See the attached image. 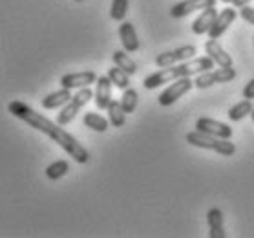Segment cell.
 <instances>
[{
	"mask_svg": "<svg viewBox=\"0 0 254 238\" xmlns=\"http://www.w3.org/2000/svg\"><path fill=\"white\" fill-rule=\"evenodd\" d=\"M92 97H93V92L90 90V86L79 88L75 95L69 99L68 103H66V105L63 106V110H61L57 114V123H59V125L66 127L68 123L73 121L77 114L81 112L82 106L88 105V101H92Z\"/></svg>",
	"mask_w": 254,
	"mask_h": 238,
	"instance_id": "4",
	"label": "cell"
},
{
	"mask_svg": "<svg viewBox=\"0 0 254 238\" xmlns=\"http://www.w3.org/2000/svg\"><path fill=\"white\" fill-rule=\"evenodd\" d=\"M119 37H121L125 52L133 53L139 50V39H137V33H135V28H133L132 22H123L121 26H119Z\"/></svg>",
	"mask_w": 254,
	"mask_h": 238,
	"instance_id": "15",
	"label": "cell"
},
{
	"mask_svg": "<svg viewBox=\"0 0 254 238\" xmlns=\"http://www.w3.org/2000/svg\"><path fill=\"white\" fill-rule=\"evenodd\" d=\"M112 61L116 63V66H119L121 70H125L128 74V76H133V74H137V64L133 63V59L128 55V52H125V50H117V52H114V55H112Z\"/></svg>",
	"mask_w": 254,
	"mask_h": 238,
	"instance_id": "19",
	"label": "cell"
},
{
	"mask_svg": "<svg viewBox=\"0 0 254 238\" xmlns=\"http://www.w3.org/2000/svg\"><path fill=\"white\" fill-rule=\"evenodd\" d=\"M236 79V70L232 66H220V70H208L203 74H197L194 79V86L199 90H205L214 84H225Z\"/></svg>",
	"mask_w": 254,
	"mask_h": 238,
	"instance_id": "5",
	"label": "cell"
},
{
	"mask_svg": "<svg viewBox=\"0 0 254 238\" xmlns=\"http://www.w3.org/2000/svg\"><path fill=\"white\" fill-rule=\"evenodd\" d=\"M71 97H73V95H71V90H69V88H61L57 92L48 93L46 97L41 101V105H42V108H46V110H55V108H61V106L66 105Z\"/></svg>",
	"mask_w": 254,
	"mask_h": 238,
	"instance_id": "16",
	"label": "cell"
},
{
	"mask_svg": "<svg viewBox=\"0 0 254 238\" xmlns=\"http://www.w3.org/2000/svg\"><path fill=\"white\" fill-rule=\"evenodd\" d=\"M216 17H218V9H216L214 6L203 9L201 15L190 24L194 35H205V33H208V29H210V26L214 24Z\"/></svg>",
	"mask_w": 254,
	"mask_h": 238,
	"instance_id": "13",
	"label": "cell"
},
{
	"mask_svg": "<svg viewBox=\"0 0 254 238\" xmlns=\"http://www.w3.org/2000/svg\"><path fill=\"white\" fill-rule=\"evenodd\" d=\"M249 2H251V0H232V6L240 7V9H242V7L249 6Z\"/></svg>",
	"mask_w": 254,
	"mask_h": 238,
	"instance_id": "28",
	"label": "cell"
},
{
	"mask_svg": "<svg viewBox=\"0 0 254 238\" xmlns=\"http://www.w3.org/2000/svg\"><path fill=\"white\" fill-rule=\"evenodd\" d=\"M7 110H9L11 116L22 119L24 123H28L31 128H35V130H39V132H42V134H46L48 138H52V140L55 141L59 147H63L64 151L68 152L77 163L90 161V152H88L71 134L66 132L63 128V125L50 121L48 117H44L37 110H33V108L29 105H26L24 101H11V103L7 105Z\"/></svg>",
	"mask_w": 254,
	"mask_h": 238,
	"instance_id": "1",
	"label": "cell"
},
{
	"mask_svg": "<svg viewBox=\"0 0 254 238\" xmlns=\"http://www.w3.org/2000/svg\"><path fill=\"white\" fill-rule=\"evenodd\" d=\"M192 88H194V81H192L190 77L176 79V81H172L170 86L163 90L161 95L157 97V101H159V105L161 106H170V105H174L179 97H183L185 93L190 92Z\"/></svg>",
	"mask_w": 254,
	"mask_h": 238,
	"instance_id": "6",
	"label": "cell"
},
{
	"mask_svg": "<svg viewBox=\"0 0 254 238\" xmlns=\"http://www.w3.org/2000/svg\"><path fill=\"white\" fill-rule=\"evenodd\" d=\"M212 6H216V0H183V2L172 6L170 15H172L174 18H183L194 11H203V9L212 7Z\"/></svg>",
	"mask_w": 254,
	"mask_h": 238,
	"instance_id": "9",
	"label": "cell"
},
{
	"mask_svg": "<svg viewBox=\"0 0 254 238\" xmlns=\"http://www.w3.org/2000/svg\"><path fill=\"white\" fill-rule=\"evenodd\" d=\"M243 97L245 99H251L253 101L254 99V79H251V81L243 86Z\"/></svg>",
	"mask_w": 254,
	"mask_h": 238,
	"instance_id": "27",
	"label": "cell"
},
{
	"mask_svg": "<svg viewBox=\"0 0 254 238\" xmlns=\"http://www.w3.org/2000/svg\"><path fill=\"white\" fill-rule=\"evenodd\" d=\"M108 77H110V81L114 86L121 88V90H127L130 86V76H128L127 72L121 70L119 66H114L108 70Z\"/></svg>",
	"mask_w": 254,
	"mask_h": 238,
	"instance_id": "22",
	"label": "cell"
},
{
	"mask_svg": "<svg viewBox=\"0 0 254 238\" xmlns=\"http://www.w3.org/2000/svg\"><path fill=\"white\" fill-rule=\"evenodd\" d=\"M205 52L216 64L220 66H232V57L221 48V44L218 42V39H210L205 42Z\"/></svg>",
	"mask_w": 254,
	"mask_h": 238,
	"instance_id": "14",
	"label": "cell"
},
{
	"mask_svg": "<svg viewBox=\"0 0 254 238\" xmlns=\"http://www.w3.org/2000/svg\"><path fill=\"white\" fill-rule=\"evenodd\" d=\"M137 101H139V93L133 90V88L128 86L125 92H123V97H121V106L123 110L127 112V114H132L135 108H137Z\"/></svg>",
	"mask_w": 254,
	"mask_h": 238,
	"instance_id": "24",
	"label": "cell"
},
{
	"mask_svg": "<svg viewBox=\"0 0 254 238\" xmlns=\"http://www.w3.org/2000/svg\"><path fill=\"white\" fill-rule=\"evenodd\" d=\"M97 81V76L95 72L86 70V72H77V74H66V76L61 77V86L63 88H86L90 84Z\"/></svg>",
	"mask_w": 254,
	"mask_h": 238,
	"instance_id": "11",
	"label": "cell"
},
{
	"mask_svg": "<svg viewBox=\"0 0 254 238\" xmlns=\"http://www.w3.org/2000/svg\"><path fill=\"white\" fill-rule=\"evenodd\" d=\"M82 123H84V127L92 128L95 132H106L108 127H110V121L101 116V114H95V112H86L84 117H82Z\"/></svg>",
	"mask_w": 254,
	"mask_h": 238,
	"instance_id": "20",
	"label": "cell"
},
{
	"mask_svg": "<svg viewBox=\"0 0 254 238\" xmlns=\"http://www.w3.org/2000/svg\"><path fill=\"white\" fill-rule=\"evenodd\" d=\"M253 101L251 99H243L240 103H236L234 106H231V110H229V119L231 121H242L243 117L251 116V112H253Z\"/></svg>",
	"mask_w": 254,
	"mask_h": 238,
	"instance_id": "21",
	"label": "cell"
},
{
	"mask_svg": "<svg viewBox=\"0 0 254 238\" xmlns=\"http://www.w3.org/2000/svg\"><path fill=\"white\" fill-rule=\"evenodd\" d=\"M196 130L208 134V136L221 138V140H231L232 138V128L227 123L216 121L212 117H199L196 121Z\"/></svg>",
	"mask_w": 254,
	"mask_h": 238,
	"instance_id": "8",
	"label": "cell"
},
{
	"mask_svg": "<svg viewBox=\"0 0 254 238\" xmlns=\"http://www.w3.org/2000/svg\"><path fill=\"white\" fill-rule=\"evenodd\" d=\"M214 64L216 63L208 55L207 57L189 59L185 63L167 66V68H161V70L150 74L143 81V86L146 90H154V88L161 86V84H168V82L181 79V77H192V76H197V74H203V72L214 70Z\"/></svg>",
	"mask_w": 254,
	"mask_h": 238,
	"instance_id": "2",
	"label": "cell"
},
{
	"mask_svg": "<svg viewBox=\"0 0 254 238\" xmlns=\"http://www.w3.org/2000/svg\"><path fill=\"white\" fill-rule=\"evenodd\" d=\"M207 222H208V237L210 238H225V229H223V213L218 207L207 213Z\"/></svg>",
	"mask_w": 254,
	"mask_h": 238,
	"instance_id": "17",
	"label": "cell"
},
{
	"mask_svg": "<svg viewBox=\"0 0 254 238\" xmlns=\"http://www.w3.org/2000/svg\"><path fill=\"white\" fill-rule=\"evenodd\" d=\"M221 2H232V0H221Z\"/></svg>",
	"mask_w": 254,
	"mask_h": 238,
	"instance_id": "30",
	"label": "cell"
},
{
	"mask_svg": "<svg viewBox=\"0 0 254 238\" xmlns=\"http://www.w3.org/2000/svg\"><path fill=\"white\" fill-rule=\"evenodd\" d=\"M197 55L196 46H190V44H185V46H179L172 52H165L159 53L156 57V64L159 68H167V66H174V64L185 63L189 59H194Z\"/></svg>",
	"mask_w": 254,
	"mask_h": 238,
	"instance_id": "7",
	"label": "cell"
},
{
	"mask_svg": "<svg viewBox=\"0 0 254 238\" xmlns=\"http://www.w3.org/2000/svg\"><path fill=\"white\" fill-rule=\"evenodd\" d=\"M253 39H254V37H253Z\"/></svg>",
	"mask_w": 254,
	"mask_h": 238,
	"instance_id": "32",
	"label": "cell"
},
{
	"mask_svg": "<svg viewBox=\"0 0 254 238\" xmlns=\"http://www.w3.org/2000/svg\"><path fill=\"white\" fill-rule=\"evenodd\" d=\"M108 121H110L112 127L116 128H121L125 123H127V112L123 110L121 106V101H116V99H112L110 105H108Z\"/></svg>",
	"mask_w": 254,
	"mask_h": 238,
	"instance_id": "18",
	"label": "cell"
},
{
	"mask_svg": "<svg viewBox=\"0 0 254 238\" xmlns=\"http://www.w3.org/2000/svg\"><path fill=\"white\" fill-rule=\"evenodd\" d=\"M240 17L245 20V22H249L251 26H254V7H242V11H240Z\"/></svg>",
	"mask_w": 254,
	"mask_h": 238,
	"instance_id": "26",
	"label": "cell"
},
{
	"mask_svg": "<svg viewBox=\"0 0 254 238\" xmlns=\"http://www.w3.org/2000/svg\"><path fill=\"white\" fill-rule=\"evenodd\" d=\"M127 11H128V0H114L112 2V7H110V17L114 20H125L127 17Z\"/></svg>",
	"mask_w": 254,
	"mask_h": 238,
	"instance_id": "25",
	"label": "cell"
},
{
	"mask_svg": "<svg viewBox=\"0 0 254 238\" xmlns=\"http://www.w3.org/2000/svg\"><path fill=\"white\" fill-rule=\"evenodd\" d=\"M75 2H82V0H75Z\"/></svg>",
	"mask_w": 254,
	"mask_h": 238,
	"instance_id": "31",
	"label": "cell"
},
{
	"mask_svg": "<svg viewBox=\"0 0 254 238\" xmlns=\"http://www.w3.org/2000/svg\"><path fill=\"white\" fill-rule=\"evenodd\" d=\"M187 143L197 149H205V151H212L223 158L234 156L236 154V145L231 140H221L216 136H208L205 132L194 130V132L187 134Z\"/></svg>",
	"mask_w": 254,
	"mask_h": 238,
	"instance_id": "3",
	"label": "cell"
},
{
	"mask_svg": "<svg viewBox=\"0 0 254 238\" xmlns=\"http://www.w3.org/2000/svg\"><path fill=\"white\" fill-rule=\"evenodd\" d=\"M251 117H253V123H254V108H253V112H251Z\"/></svg>",
	"mask_w": 254,
	"mask_h": 238,
	"instance_id": "29",
	"label": "cell"
},
{
	"mask_svg": "<svg viewBox=\"0 0 254 238\" xmlns=\"http://www.w3.org/2000/svg\"><path fill=\"white\" fill-rule=\"evenodd\" d=\"M238 17V11L234 7H223V11L218 13V17L214 20V24L208 29V37L210 39H220L223 33H225L229 26H231Z\"/></svg>",
	"mask_w": 254,
	"mask_h": 238,
	"instance_id": "10",
	"label": "cell"
},
{
	"mask_svg": "<svg viewBox=\"0 0 254 238\" xmlns=\"http://www.w3.org/2000/svg\"><path fill=\"white\" fill-rule=\"evenodd\" d=\"M112 81L108 76H101L95 81V92H93V99L99 110H106L112 101Z\"/></svg>",
	"mask_w": 254,
	"mask_h": 238,
	"instance_id": "12",
	"label": "cell"
},
{
	"mask_svg": "<svg viewBox=\"0 0 254 238\" xmlns=\"http://www.w3.org/2000/svg\"><path fill=\"white\" fill-rule=\"evenodd\" d=\"M68 170H69L68 161H66V159H57V161L50 163L46 167V176L50 180H59V178H63Z\"/></svg>",
	"mask_w": 254,
	"mask_h": 238,
	"instance_id": "23",
	"label": "cell"
}]
</instances>
